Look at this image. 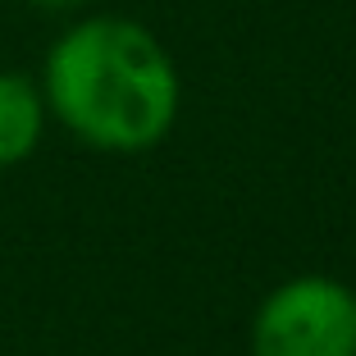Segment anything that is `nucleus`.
I'll use <instances>...</instances> for the list:
<instances>
[{
    "instance_id": "obj_2",
    "label": "nucleus",
    "mask_w": 356,
    "mask_h": 356,
    "mask_svg": "<svg viewBox=\"0 0 356 356\" xmlns=\"http://www.w3.org/2000/svg\"><path fill=\"white\" fill-rule=\"evenodd\" d=\"M252 356H356V293L329 274L279 283L252 320Z\"/></svg>"
},
{
    "instance_id": "obj_3",
    "label": "nucleus",
    "mask_w": 356,
    "mask_h": 356,
    "mask_svg": "<svg viewBox=\"0 0 356 356\" xmlns=\"http://www.w3.org/2000/svg\"><path fill=\"white\" fill-rule=\"evenodd\" d=\"M46 96L42 83L19 69H0V169H14L42 147L46 133Z\"/></svg>"
},
{
    "instance_id": "obj_4",
    "label": "nucleus",
    "mask_w": 356,
    "mask_h": 356,
    "mask_svg": "<svg viewBox=\"0 0 356 356\" xmlns=\"http://www.w3.org/2000/svg\"><path fill=\"white\" fill-rule=\"evenodd\" d=\"M28 5H37V10H46V14H69V10H78V5H87V0H28Z\"/></svg>"
},
{
    "instance_id": "obj_1",
    "label": "nucleus",
    "mask_w": 356,
    "mask_h": 356,
    "mask_svg": "<svg viewBox=\"0 0 356 356\" xmlns=\"http://www.w3.org/2000/svg\"><path fill=\"white\" fill-rule=\"evenodd\" d=\"M42 96L78 142L110 156H137L169 137L183 87L151 28L119 14H92L64 28L46 51Z\"/></svg>"
}]
</instances>
